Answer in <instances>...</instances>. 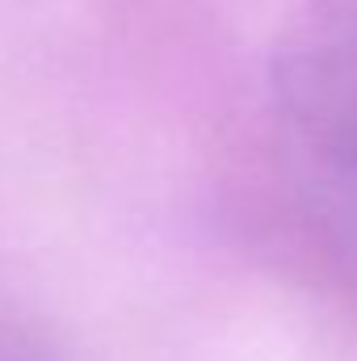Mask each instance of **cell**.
<instances>
[{"instance_id": "cell-1", "label": "cell", "mask_w": 357, "mask_h": 361, "mask_svg": "<svg viewBox=\"0 0 357 361\" xmlns=\"http://www.w3.org/2000/svg\"><path fill=\"white\" fill-rule=\"evenodd\" d=\"M286 143L357 235V0L307 4L273 59Z\"/></svg>"}]
</instances>
